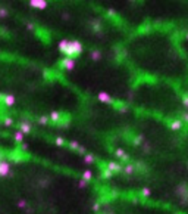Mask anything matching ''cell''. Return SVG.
I'll use <instances>...</instances> for the list:
<instances>
[{"mask_svg":"<svg viewBox=\"0 0 188 214\" xmlns=\"http://www.w3.org/2000/svg\"><path fill=\"white\" fill-rule=\"evenodd\" d=\"M182 104H184V106L188 109V93L182 94Z\"/></svg>","mask_w":188,"mask_h":214,"instance_id":"obj_24","label":"cell"},{"mask_svg":"<svg viewBox=\"0 0 188 214\" xmlns=\"http://www.w3.org/2000/svg\"><path fill=\"white\" fill-rule=\"evenodd\" d=\"M13 137H15V140L18 142V143H21V142H22V139H24V134H22L21 131H16Z\"/></svg>","mask_w":188,"mask_h":214,"instance_id":"obj_20","label":"cell"},{"mask_svg":"<svg viewBox=\"0 0 188 214\" xmlns=\"http://www.w3.org/2000/svg\"><path fill=\"white\" fill-rule=\"evenodd\" d=\"M30 6L35 8V9H46L47 8V2H46V0H31Z\"/></svg>","mask_w":188,"mask_h":214,"instance_id":"obj_6","label":"cell"},{"mask_svg":"<svg viewBox=\"0 0 188 214\" xmlns=\"http://www.w3.org/2000/svg\"><path fill=\"white\" fill-rule=\"evenodd\" d=\"M115 155H116L118 158L124 159V161H126V159H128V155H126V152H125L124 149H121V148H118V149L115 151Z\"/></svg>","mask_w":188,"mask_h":214,"instance_id":"obj_11","label":"cell"},{"mask_svg":"<svg viewBox=\"0 0 188 214\" xmlns=\"http://www.w3.org/2000/svg\"><path fill=\"white\" fill-rule=\"evenodd\" d=\"M107 170H109V171H112V173H119V171L122 170V165H121L119 162L110 161V162L107 164Z\"/></svg>","mask_w":188,"mask_h":214,"instance_id":"obj_7","label":"cell"},{"mask_svg":"<svg viewBox=\"0 0 188 214\" xmlns=\"http://www.w3.org/2000/svg\"><path fill=\"white\" fill-rule=\"evenodd\" d=\"M134 170H135V167L132 164H128V165H125V169H124V171L126 173V174H132L134 173Z\"/></svg>","mask_w":188,"mask_h":214,"instance_id":"obj_19","label":"cell"},{"mask_svg":"<svg viewBox=\"0 0 188 214\" xmlns=\"http://www.w3.org/2000/svg\"><path fill=\"white\" fill-rule=\"evenodd\" d=\"M60 66H62L63 69H68V71L74 69V68H75V59H72V58H65V59L60 61Z\"/></svg>","mask_w":188,"mask_h":214,"instance_id":"obj_3","label":"cell"},{"mask_svg":"<svg viewBox=\"0 0 188 214\" xmlns=\"http://www.w3.org/2000/svg\"><path fill=\"white\" fill-rule=\"evenodd\" d=\"M81 52H82V44H81V41H78V40H69L68 47H66V50H65L63 55H66V58H72V59H74V58L78 56Z\"/></svg>","mask_w":188,"mask_h":214,"instance_id":"obj_1","label":"cell"},{"mask_svg":"<svg viewBox=\"0 0 188 214\" xmlns=\"http://www.w3.org/2000/svg\"><path fill=\"white\" fill-rule=\"evenodd\" d=\"M185 38H187V40H188V31H187V33H185Z\"/></svg>","mask_w":188,"mask_h":214,"instance_id":"obj_38","label":"cell"},{"mask_svg":"<svg viewBox=\"0 0 188 214\" xmlns=\"http://www.w3.org/2000/svg\"><path fill=\"white\" fill-rule=\"evenodd\" d=\"M10 171V164L5 159H0V176H8Z\"/></svg>","mask_w":188,"mask_h":214,"instance_id":"obj_5","label":"cell"},{"mask_svg":"<svg viewBox=\"0 0 188 214\" xmlns=\"http://www.w3.org/2000/svg\"><path fill=\"white\" fill-rule=\"evenodd\" d=\"M50 121H52V123H55V124H59V123L62 121V115H60V112L53 111V112L50 114Z\"/></svg>","mask_w":188,"mask_h":214,"instance_id":"obj_9","label":"cell"},{"mask_svg":"<svg viewBox=\"0 0 188 214\" xmlns=\"http://www.w3.org/2000/svg\"><path fill=\"white\" fill-rule=\"evenodd\" d=\"M112 176H113V173L109 171L107 169H103V170H102V179H110Z\"/></svg>","mask_w":188,"mask_h":214,"instance_id":"obj_18","label":"cell"},{"mask_svg":"<svg viewBox=\"0 0 188 214\" xmlns=\"http://www.w3.org/2000/svg\"><path fill=\"white\" fill-rule=\"evenodd\" d=\"M81 145L78 143V142H75V140H72V142H70V143H69V148H72V149H77L78 151V148H79Z\"/></svg>","mask_w":188,"mask_h":214,"instance_id":"obj_23","label":"cell"},{"mask_svg":"<svg viewBox=\"0 0 188 214\" xmlns=\"http://www.w3.org/2000/svg\"><path fill=\"white\" fill-rule=\"evenodd\" d=\"M27 28H28V30H34V28H35V25L30 22V24H27Z\"/></svg>","mask_w":188,"mask_h":214,"instance_id":"obj_35","label":"cell"},{"mask_svg":"<svg viewBox=\"0 0 188 214\" xmlns=\"http://www.w3.org/2000/svg\"><path fill=\"white\" fill-rule=\"evenodd\" d=\"M38 123H40L41 126H46L47 123H49V118H47V117H44V115H43V117H40V118H38Z\"/></svg>","mask_w":188,"mask_h":214,"instance_id":"obj_22","label":"cell"},{"mask_svg":"<svg viewBox=\"0 0 188 214\" xmlns=\"http://www.w3.org/2000/svg\"><path fill=\"white\" fill-rule=\"evenodd\" d=\"M18 207H19V208H25V207H27V201L19 199V201H18Z\"/></svg>","mask_w":188,"mask_h":214,"instance_id":"obj_28","label":"cell"},{"mask_svg":"<svg viewBox=\"0 0 188 214\" xmlns=\"http://www.w3.org/2000/svg\"><path fill=\"white\" fill-rule=\"evenodd\" d=\"M63 19H69V15L68 13H63Z\"/></svg>","mask_w":188,"mask_h":214,"instance_id":"obj_37","label":"cell"},{"mask_svg":"<svg viewBox=\"0 0 188 214\" xmlns=\"http://www.w3.org/2000/svg\"><path fill=\"white\" fill-rule=\"evenodd\" d=\"M78 152H81V154H85V148L79 146V148H78Z\"/></svg>","mask_w":188,"mask_h":214,"instance_id":"obj_36","label":"cell"},{"mask_svg":"<svg viewBox=\"0 0 188 214\" xmlns=\"http://www.w3.org/2000/svg\"><path fill=\"white\" fill-rule=\"evenodd\" d=\"M93 30H94V31H100V30H102L100 24H99L97 21H96V22H93Z\"/></svg>","mask_w":188,"mask_h":214,"instance_id":"obj_27","label":"cell"},{"mask_svg":"<svg viewBox=\"0 0 188 214\" xmlns=\"http://www.w3.org/2000/svg\"><path fill=\"white\" fill-rule=\"evenodd\" d=\"M90 56H91L93 61H100V59H102V52H100V50H91Z\"/></svg>","mask_w":188,"mask_h":214,"instance_id":"obj_12","label":"cell"},{"mask_svg":"<svg viewBox=\"0 0 188 214\" xmlns=\"http://www.w3.org/2000/svg\"><path fill=\"white\" fill-rule=\"evenodd\" d=\"M94 161H96L94 155H91V154H85V155H84V162H85V164H93Z\"/></svg>","mask_w":188,"mask_h":214,"instance_id":"obj_17","label":"cell"},{"mask_svg":"<svg viewBox=\"0 0 188 214\" xmlns=\"http://www.w3.org/2000/svg\"><path fill=\"white\" fill-rule=\"evenodd\" d=\"M0 16H2V18L8 16V9H5V8H0Z\"/></svg>","mask_w":188,"mask_h":214,"instance_id":"obj_29","label":"cell"},{"mask_svg":"<svg viewBox=\"0 0 188 214\" xmlns=\"http://www.w3.org/2000/svg\"><path fill=\"white\" fill-rule=\"evenodd\" d=\"M93 210H94V211H99V210H100V204H99V202L93 204Z\"/></svg>","mask_w":188,"mask_h":214,"instance_id":"obj_32","label":"cell"},{"mask_svg":"<svg viewBox=\"0 0 188 214\" xmlns=\"http://www.w3.org/2000/svg\"><path fill=\"white\" fill-rule=\"evenodd\" d=\"M19 131H21L22 134L30 133V131H31V124H28V123H21V124H19Z\"/></svg>","mask_w":188,"mask_h":214,"instance_id":"obj_10","label":"cell"},{"mask_svg":"<svg viewBox=\"0 0 188 214\" xmlns=\"http://www.w3.org/2000/svg\"><path fill=\"white\" fill-rule=\"evenodd\" d=\"M82 180H85L87 183L93 180V173H91V170H85V171L82 173Z\"/></svg>","mask_w":188,"mask_h":214,"instance_id":"obj_15","label":"cell"},{"mask_svg":"<svg viewBox=\"0 0 188 214\" xmlns=\"http://www.w3.org/2000/svg\"><path fill=\"white\" fill-rule=\"evenodd\" d=\"M3 123H5V126H12L13 124V120H12L10 117H6L5 120H3Z\"/></svg>","mask_w":188,"mask_h":214,"instance_id":"obj_26","label":"cell"},{"mask_svg":"<svg viewBox=\"0 0 188 214\" xmlns=\"http://www.w3.org/2000/svg\"><path fill=\"white\" fill-rule=\"evenodd\" d=\"M107 13H109V16H110V18H115V16H116V12H115L113 9H109V10H107Z\"/></svg>","mask_w":188,"mask_h":214,"instance_id":"obj_30","label":"cell"},{"mask_svg":"<svg viewBox=\"0 0 188 214\" xmlns=\"http://www.w3.org/2000/svg\"><path fill=\"white\" fill-rule=\"evenodd\" d=\"M55 143H56L57 146H63V145H65V140H63L62 137H56V139H55Z\"/></svg>","mask_w":188,"mask_h":214,"instance_id":"obj_25","label":"cell"},{"mask_svg":"<svg viewBox=\"0 0 188 214\" xmlns=\"http://www.w3.org/2000/svg\"><path fill=\"white\" fill-rule=\"evenodd\" d=\"M68 43H69V40H66V38H63V40L59 41V50H60L62 53H65L66 47H68Z\"/></svg>","mask_w":188,"mask_h":214,"instance_id":"obj_13","label":"cell"},{"mask_svg":"<svg viewBox=\"0 0 188 214\" xmlns=\"http://www.w3.org/2000/svg\"><path fill=\"white\" fill-rule=\"evenodd\" d=\"M182 127V121L181 120H173V121H171V129L172 130H179Z\"/></svg>","mask_w":188,"mask_h":214,"instance_id":"obj_14","label":"cell"},{"mask_svg":"<svg viewBox=\"0 0 188 214\" xmlns=\"http://www.w3.org/2000/svg\"><path fill=\"white\" fill-rule=\"evenodd\" d=\"M176 195L181 197L182 202H187V201H188V187H187L185 185H179V186L176 187Z\"/></svg>","mask_w":188,"mask_h":214,"instance_id":"obj_2","label":"cell"},{"mask_svg":"<svg viewBox=\"0 0 188 214\" xmlns=\"http://www.w3.org/2000/svg\"><path fill=\"white\" fill-rule=\"evenodd\" d=\"M78 186H79V187H85V186H87V182H85V180H82V179H81V180H79V182H78Z\"/></svg>","mask_w":188,"mask_h":214,"instance_id":"obj_31","label":"cell"},{"mask_svg":"<svg viewBox=\"0 0 188 214\" xmlns=\"http://www.w3.org/2000/svg\"><path fill=\"white\" fill-rule=\"evenodd\" d=\"M182 120H184V121H187V123H188V111H187V112H184V114H182Z\"/></svg>","mask_w":188,"mask_h":214,"instance_id":"obj_34","label":"cell"},{"mask_svg":"<svg viewBox=\"0 0 188 214\" xmlns=\"http://www.w3.org/2000/svg\"><path fill=\"white\" fill-rule=\"evenodd\" d=\"M97 99H99L100 102H103V104H110V105H113V104H115L113 98L110 96V94H107L106 92H100V93L97 94Z\"/></svg>","mask_w":188,"mask_h":214,"instance_id":"obj_4","label":"cell"},{"mask_svg":"<svg viewBox=\"0 0 188 214\" xmlns=\"http://www.w3.org/2000/svg\"><path fill=\"white\" fill-rule=\"evenodd\" d=\"M107 214H113V213H107Z\"/></svg>","mask_w":188,"mask_h":214,"instance_id":"obj_39","label":"cell"},{"mask_svg":"<svg viewBox=\"0 0 188 214\" xmlns=\"http://www.w3.org/2000/svg\"><path fill=\"white\" fill-rule=\"evenodd\" d=\"M143 140H144V136H143V134H138V136L134 137L132 143H134V146H140L141 143H143Z\"/></svg>","mask_w":188,"mask_h":214,"instance_id":"obj_16","label":"cell"},{"mask_svg":"<svg viewBox=\"0 0 188 214\" xmlns=\"http://www.w3.org/2000/svg\"><path fill=\"white\" fill-rule=\"evenodd\" d=\"M150 194H151L150 187H143V189H141V195H143V197H150Z\"/></svg>","mask_w":188,"mask_h":214,"instance_id":"obj_21","label":"cell"},{"mask_svg":"<svg viewBox=\"0 0 188 214\" xmlns=\"http://www.w3.org/2000/svg\"><path fill=\"white\" fill-rule=\"evenodd\" d=\"M143 149H144V152H150V146H149V143H144V145H143Z\"/></svg>","mask_w":188,"mask_h":214,"instance_id":"obj_33","label":"cell"},{"mask_svg":"<svg viewBox=\"0 0 188 214\" xmlns=\"http://www.w3.org/2000/svg\"><path fill=\"white\" fill-rule=\"evenodd\" d=\"M2 101H3L5 105L12 106V105L15 104V96H13V94H3V96H2Z\"/></svg>","mask_w":188,"mask_h":214,"instance_id":"obj_8","label":"cell"}]
</instances>
